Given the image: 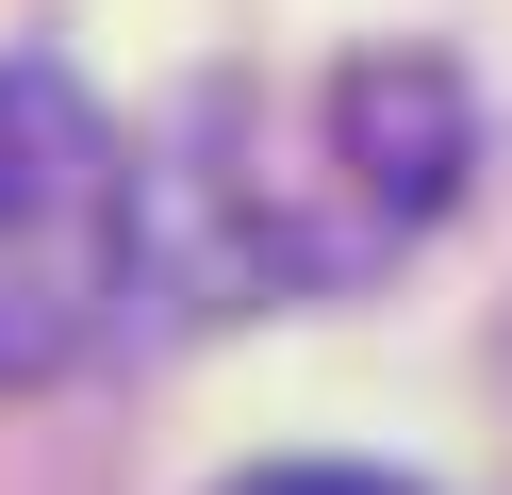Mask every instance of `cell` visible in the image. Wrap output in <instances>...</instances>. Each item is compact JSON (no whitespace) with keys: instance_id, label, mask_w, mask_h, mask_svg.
Returning <instances> with one entry per match:
<instances>
[{"instance_id":"2","label":"cell","mask_w":512,"mask_h":495,"mask_svg":"<svg viewBox=\"0 0 512 495\" xmlns=\"http://www.w3.org/2000/svg\"><path fill=\"white\" fill-rule=\"evenodd\" d=\"M215 495H413V479H380V462H248Z\"/></svg>"},{"instance_id":"1","label":"cell","mask_w":512,"mask_h":495,"mask_svg":"<svg viewBox=\"0 0 512 495\" xmlns=\"http://www.w3.org/2000/svg\"><path fill=\"white\" fill-rule=\"evenodd\" d=\"M133 297V149L50 50H0V396L67 380Z\"/></svg>"}]
</instances>
